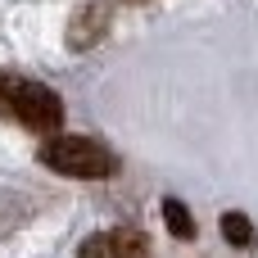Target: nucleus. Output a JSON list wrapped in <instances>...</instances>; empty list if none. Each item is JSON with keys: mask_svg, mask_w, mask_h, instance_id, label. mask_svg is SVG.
<instances>
[{"mask_svg": "<svg viewBox=\"0 0 258 258\" xmlns=\"http://www.w3.org/2000/svg\"><path fill=\"white\" fill-rule=\"evenodd\" d=\"M41 163L63 177H82V181H100L118 172V159L100 141H86V136H50L41 145Z\"/></svg>", "mask_w": 258, "mask_h": 258, "instance_id": "f03ea898", "label": "nucleus"}, {"mask_svg": "<svg viewBox=\"0 0 258 258\" xmlns=\"http://www.w3.org/2000/svg\"><path fill=\"white\" fill-rule=\"evenodd\" d=\"M104 27H109V0H95V5H86V9H77L73 32H68V45L82 50V45H91Z\"/></svg>", "mask_w": 258, "mask_h": 258, "instance_id": "20e7f679", "label": "nucleus"}, {"mask_svg": "<svg viewBox=\"0 0 258 258\" xmlns=\"http://www.w3.org/2000/svg\"><path fill=\"white\" fill-rule=\"evenodd\" d=\"M222 231H227L231 245H254V227H249L245 213H227V218H222Z\"/></svg>", "mask_w": 258, "mask_h": 258, "instance_id": "423d86ee", "label": "nucleus"}, {"mask_svg": "<svg viewBox=\"0 0 258 258\" xmlns=\"http://www.w3.org/2000/svg\"><path fill=\"white\" fill-rule=\"evenodd\" d=\"M0 118L5 122H18L27 132H41V136L45 132L54 136V127H63V100L50 86L32 82V77L0 73Z\"/></svg>", "mask_w": 258, "mask_h": 258, "instance_id": "f257e3e1", "label": "nucleus"}, {"mask_svg": "<svg viewBox=\"0 0 258 258\" xmlns=\"http://www.w3.org/2000/svg\"><path fill=\"white\" fill-rule=\"evenodd\" d=\"M77 258H150V240L141 236V231H100V236H91Z\"/></svg>", "mask_w": 258, "mask_h": 258, "instance_id": "7ed1b4c3", "label": "nucleus"}, {"mask_svg": "<svg viewBox=\"0 0 258 258\" xmlns=\"http://www.w3.org/2000/svg\"><path fill=\"white\" fill-rule=\"evenodd\" d=\"M127 5H150V0H127Z\"/></svg>", "mask_w": 258, "mask_h": 258, "instance_id": "0eeeda50", "label": "nucleus"}, {"mask_svg": "<svg viewBox=\"0 0 258 258\" xmlns=\"http://www.w3.org/2000/svg\"><path fill=\"white\" fill-rule=\"evenodd\" d=\"M163 218H168V227H172L177 240H195V222H190V213L181 209V200H168V204H163Z\"/></svg>", "mask_w": 258, "mask_h": 258, "instance_id": "39448f33", "label": "nucleus"}]
</instances>
